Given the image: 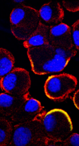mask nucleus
Instances as JSON below:
<instances>
[{
	"label": "nucleus",
	"mask_w": 79,
	"mask_h": 146,
	"mask_svg": "<svg viewBox=\"0 0 79 146\" xmlns=\"http://www.w3.org/2000/svg\"><path fill=\"white\" fill-rule=\"evenodd\" d=\"M76 54L74 48L65 49L50 44L27 49L32 72L38 75L61 72Z\"/></svg>",
	"instance_id": "nucleus-1"
},
{
	"label": "nucleus",
	"mask_w": 79,
	"mask_h": 146,
	"mask_svg": "<svg viewBox=\"0 0 79 146\" xmlns=\"http://www.w3.org/2000/svg\"><path fill=\"white\" fill-rule=\"evenodd\" d=\"M42 121L49 139L48 146L62 145L63 141L71 134L73 129L71 118L62 109L55 108L46 111Z\"/></svg>",
	"instance_id": "nucleus-2"
},
{
	"label": "nucleus",
	"mask_w": 79,
	"mask_h": 146,
	"mask_svg": "<svg viewBox=\"0 0 79 146\" xmlns=\"http://www.w3.org/2000/svg\"><path fill=\"white\" fill-rule=\"evenodd\" d=\"M11 30L16 38L26 40L40 23L38 11L33 7L21 5L14 8L10 14Z\"/></svg>",
	"instance_id": "nucleus-3"
},
{
	"label": "nucleus",
	"mask_w": 79,
	"mask_h": 146,
	"mask_svg": "<svg viewBox=\"0 0 79 146\" xmlns=\"http://www.w3.org/2000/svg\"><path fill=\"white\" fill-rule=\"evenodd\" d=\"M48 137L41 119L16 123L9 145L16 146L48 145Z\"/></svg>",
	"instance_id": "nucleus-4"
},
{
	"label": "nucleus",
	"mask_w": 79,
	"mask_h": 146,
	"mask_svg": "<svg viewBox=\"0 0 79 146\" xmlns=\"http://www.w3.org/2000/svg\"><path fill=\"white\" fill-rule=\"evenodd\" d=\"M77 79L68 73L52 75L48 78L44 84L46 96L55 102H62L75 90Z\"/></svg>",
	"instance_id": "nucleus-5"
},
{
	"label": "nucleus",
	"mask_w": 79,
	"mask_h": 146,
	"mask_svg": "<svg viewBox=\"0 0 79 146\" xmlns=\"http://www.w3.org/2000/svg\"><path fill=\"white\" fill-rule=\"evenodd\" d=\"M31 79L29 72L25 68L16 67L1 78V90L6 93L21 96L29 92Z\"/></svg>",
	"instance_id": "nucleus-6"
},
{
	"label": "nucleus",
	"mask_w": 79,
	"mask_h": 146,
	"mask_svg": "<svg viewBox=\"0 0 79 146\" xmlns=\"http://www.w3.org/2000/svg\"><path fill=\"white\" fill-rule=\"evenodd\" d=\"M46 110L39 101L33 98L26 100L17 112L11 116L12 122L19 123L34 119H41Z\"/></svg>",
	"instance_id": "nucleus-7"
},
{
	"label": "nucleus",
	"mask_w": 79,
	"mask_h": 146,
	"mask_svg": "<svg viewBox=\"0 0 79 146\" xmlns=\"http://www.w3.org/2000/svg\"><path fill=\"white\" fill-rule=\"evenodd\" d=\"M50 44L65 49L74 48L72 31L69 26L63 23L50 26Z\"/></svg>",
	"instance_id": "nucleus-8"
},
{
	"label": "nucleus",
	"mask_w": 79,
	"mask_h": 146,
	"mask_svg": "<svg viewBox=\"0 0 79 146\" xmlns=\"http://www.w3.org/2000/svg\"><path fill=\"white\" fill-rule=\"evenodd\" d=\"M29 98V92L21 96H15L6 92L1 93L0 94V113L3 116L11 117Z\"/></svg>",
	"instance_id": "nucleus-9"
},
{
	"label": "nucleus",
	"mask_w": 79,
	"mask_h": 146,
	"mask_svg": "<svg viewBox=\"0 0 79 146\" xmlns=\"http://www.w3.org/2000/svg\"><path fill=\"white\" fill-rule=\"evenodd\" d=\"M40 19L49 25H58L64 19V11L59 2L50 1L40 7L38 11Z\"/></svg>",
	"instance_id": "nucleus-10"
},
{
	"label": "nucleus",
	"mask_w": 79,
	"mask_h": 146,
	"mask_svg": "<svg viewBox=\"0 0 79 146\" xmlns=\"http://www.w3.org/2000/svg\"><path fill=\"white\" fill-rule=\"evenodd\" d=\"M50 26L40 21L33 33L23 42L24 47L27 48L38 47L50 44Z\"/></svg>",
	"instance_id": "nucleus-11"
},
{
	"label": "nucleus",
	"mask_w": 79,
	"mask_h": 146,
	"mask_svg": "<svg viewBox=\"0 0 79 146\" xmlns=\"http://www.w3.org/2000/svg\"><path fill=\"white\" fill-rule=\"evenodd\" d=\"M15 57L11 52L0 48V77L2 78L14 68Z\"/></svg>",
	"instance_id": "nucleus-12"
},
{
	"label": "nucleus",
	"mask_w": 79,
	"mask_h": 146,
	"mask_svg": "<svg viewBox=\"0 0 79 146\" xmlns=\"http://www.w3.org/2000/svg\"><path fill=\"white\" fill-rule=\"evenodd\" d=\"M13 133V126L12 122L5 119L0 117V145H9L12 140Z\"/></svg>",
	"instance_id": "nucleus-13"
},
{
	"label": "nucleus",
	"mask_w": 79,
	"mask_h": 146,
	"mask_svg": "<svg viewBox=\"0 0 79 146\" xmlns=\"http://www.w3.org/2000/svg\"><path fill=\"white\" fill-rule=\"evenodd\" d=\"M62 145L64 146H79V134L74 133L71 134L69 136L64 139L62 142Z\"/></svg>",
	"instance_id": "nucleus-14"
},
{
	"label": "nucleus",
	"mask_w": 79,
	"mask_h": 146,
	"mask_svg": "<svg viewBox=\"0 0 79 146\" xmlns=\"http://www.w3.org/2000/svg\"><path fill=\"white\" fill-rule=\"evenodd\" d=\"M71 31L74 45L79 50V19L72 25Z\"/></svg>",
	"instance_id": "nucleus-15"
},
{
	"label": "nucleus",
	"mask_w": 79,
	"mask_h": 146,
	"mask_svg": "<svg viewBox=\"0 0 79 146\" xmlns=\"http://www.w3.org/2000/svg\"><path fill=\"white\" fill-rule=\"evenodd\" d=\"M63 5L65 9L71 12L79 11V0L78 1H63Z\"/></svg>",
	"instance_id": "nucleus-16"
},
{
	"label": "nucleus",
	"mask_w": 79,
	"mask_h": 146,
	"mask_svg": "<svg viewBox=\"0 0 79 146\" xmlns=\"http://www.w3.org/2000/svg\"><path fill=\"white\" fill-rule=\"evenodd\" d=\"M72 101H73V103L76 108L79 110V89L78 90H76L74 94L73 97H72Z\"/></svg>",
	"instance_id": "nucleus-17"
},
{
	"label": "nucleus",
	"mask_w": 79,
	"mask_h": 146,
	"mask_svg": "<svg viewBox=\"0 0 79 146\" xmlns=\"http://www.w3.org/2000/svg\"><path fill=\"white\" fill-rule=\"evenodd\" d=\"M23 1H23V0H20V1H18V0H16V1H14V2H15V3H22Z\"/></svg>",
	"instance_id": "nucleus-18"
}]
</instances>
